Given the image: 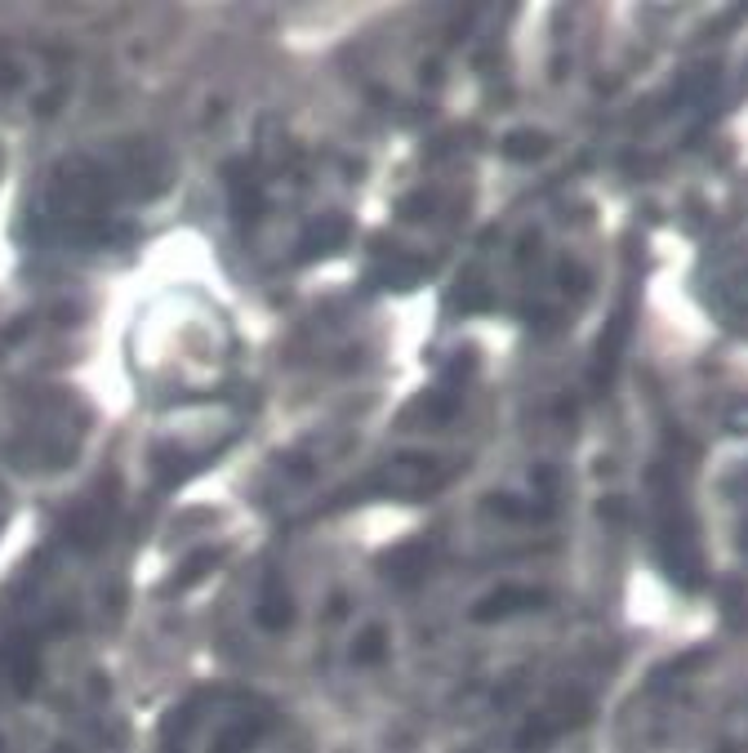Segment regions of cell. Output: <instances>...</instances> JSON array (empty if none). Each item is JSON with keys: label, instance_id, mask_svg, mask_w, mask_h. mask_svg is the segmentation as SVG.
<instances>
[{"label": "cell", "instance_id": "5", "mask_svg": "<svg viewBox=\"0 0 748 753\" xmlns=\"http://www.w3.org/2000/svg\"><path fill=\"white\" fill-rule=\"evenodd\" d=\"M535 602H539L535 593H518V589H503V593H495V597L477 602V620H499V616H508V610H522V606H535Z\"/></svg>", "mask_w": 748, "mask_h": 753}, {"label": "cell", "instance_id": "2", "mask_svg": "<svg viewBox=\"0 0 748 753\" xmlns=\"http://www.w3.org/2000/svg\"><path fill=\"white\" fill-rule=\"evenodd\" d=\"M254 620H259L267 633L290 629V620H295V602H290V593H286V584H280V580H267V584H263L259 606H254Z\"/></svg>", "mask_w": 748, "mask_h": 753}, {"label": "cell", "instance_id": "4", "mask_svg": "<svg viewBox=\"0 0 748 753\" xmlns=\"http://www.w3.org/2000/svg\"><path fill=\"white\" fill-rule=\"evenodd\" d=\"M263 736V723H254V718H237V723H223V731L214 736V753H246L254 740Z\"/></svg>", "mask_w": 748, "mask_h": 753}, {"label": "cell", "instance_id": "1", "mask_svg": "<svg viewBox=\"0 0 748 753\" xmlns=\"http://www.w3.org/2000/svg\"><path fill=\"white\" fill-rule=\"evenodd\" d=\"M0 669H5V678H10V687L18 691V695H27L32 687H36V646L27 642V638H14V642H5V651H0Z\"/></svg>", "mask_w": 748, "mask_h": 753}, {"label": "cell", "instance_id": "3", "mask_svg": "<svg viewBox=\"0 0 748 753\" xmlns=\"http://www.w3.org/2000/svg\"><path fill=\"white\" fill-rule=\"evenodd\" d=\"M344 237H348V223H344V219L312 223V227H308V237H303V246H299V255H303V259H312V255H331L335 246H344Z\"/></svg>", "mask_w": 748, "mask_h": 753}, {"label": "cell", "instance_id": "6", "mask_svg": "<svg viewBox=\"0 0 748 753\" xmlns=\"http://www.w3.org/2000/svg\"><path fill=\"white\" fill-rule=\"evenodd\" d=\"M503 148H508V157H526V161H531V157L552 152V138H548V134H535V129H522V134H512Z\"/></svg>", "mask_w": 748, "mask_h": 753}, {"label": "cell", "instance_id": "7", "mask_svg": "<svg viewBox=\"0 0 748 753\" xmlns=\"http://www.w3.org/2000/svg\"><path fill=\"white\" fill-rule=\"evenodd\" d=\"M352 655H357V661H365V665H370V661H379V655H384V633H379V629H370V633L352 646Z\"/></svg>", "mask_w": 748, "mask_h": 753}, {"label": "cell", "instance_id": "8", "mask_svg": "<svg viewBox=\"0 0 748 753\" xmlns=\"http://www.w3.org/2000/svg\"><path fill=\"white\" fill-rule=\"evenodd\" d=\"M14 81H18V72H14V63H10V54L0 50V89H10Z\"/></svg>", "mask_w": 748, "mask_h": 753}]
</instances>
